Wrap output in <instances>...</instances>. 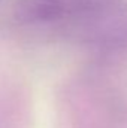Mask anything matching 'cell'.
<instances>
[{
    "label": "cell",
    "instance_id": "obj_1",
    "mask_svg": "<svg viewBox=\"0 0 127 128\" xmlns=\"http://www.w3.org/2000/svg\"><path fill=\"white\" fill-rule=\"evenodd\" d=\"M115 0H17L14 15L21 24H51L103 10Z\"/></svg>",
    "mask_w": 127,
    "mask_h": 128
}]
</instances>
